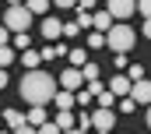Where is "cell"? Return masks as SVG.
Returning a JSON list of instances; mask_svg holds the SVG:
<instances>
[{
  "instance_id": "obj_8",
  "label": "cell",
  "mask_w": 151,
  "mask_h": 134,
  "mask_svg": "<svg viewBox=\"0 0 151 134\" xmlns=\"http://www.w3.org/2000/svg\"><path fill=\"white\" fill-rule=\"evenodd\" d=\"M130 92V78L127 74H116L113 81H109V95H127Z\"/></svg>"
},
{
  "instance_id": "obj_25",
  "label": "cell",
  "mask_w": 151,
  "mask_h": 134,
  "mask_svg": "<svg viewBox=\"0 0 151 134\" xmlns=\"http://www.w3.org/2000/svg\"><path fill=\"white\" fill-rule=\"evenodd\" d=\"M88 46H91V50L106 46V35H102V32H91V35H88Z\"/></svg>"
},
{
  "instance_id": "obj_26",
  "label": "cell",
  "mask_w": 151,
  "mask_h": 134,
  "mask_svg": "<svg viewBox=\"0 0 151 134\" xmlns=\"http://www.w3.org/2000/svg\"><path fill=\"white\" fill-rule=\"evenodd\" d=\"M116 106H119V109H123V113H134V109H137V102L130 99V95H123V99L116 102Z\"/></svg>"
},
{
  "instance_id": "obj_31",
  "label": "cell",
  "mask_w": 151,
  "mask_h": 134,
  "mask_svg": "<svg viewBox=\"0 0 151 134\" xmlns=\"http://www.w3.org/2000/svg\"><path fill=\"white\" fill-rule=\"evenodd\" d=\"M116 71H127V53H116Z\"/></svg>"
},
{
  "instance_id": "obj_18",
  "label": "cell",
  "mask_w": 151,
  "mask_h": 134,
  "mask_svg": "<svg viewBox=\"0 0 151 134\" xmlns=\"http://www.w3.org/2000/svg\"><path fill=\"white\" fill-rule=\"evenodd\" d=\"M95 99H99V106H106V109H113V106H116V95H109L106 88H102V92H99Z\"/></svg>"
},
{
  "instance_id": "obj_12",
  "label": "cell",
  "mask_w": 151,
  "mask_h": 134,
  "mask_svg": "<svg viewBox=\"0 0 151 134\" xmlns=\"http://www.w3.org/2000/svg\"><path fill=\"white\" fill-rule=\"evenodd\" d=\"M25 124H28V127L46 124V109H42V106H32V109H28V117H25Z\"/></svg>"
},
{
  "instance_id": "obj_23",
  "label": "cell",
  "mask_w": 151,
  "mask_h": 134,
  "mask_svg": "<svg viewBox=\"0 0 151 134\" xmlns=\"http://www.w3.org/2000/svg\"><path fill=\"white\" fill-rule=\"evenodd\" d=\"M11 60H14V50L11 46H0V67H7Z\"/></svg>"
},
{
  "instance_id": "obj_2",
  "label": "cell",
  "mask_w": 151,
  "mask_h": 134,
  "mask_svg": "<svg viewBox=\"0 0 151 134\" xmlns=\"http://www.w3.org/2000/svg\"><path fill=\"white\" fill-rule=\"evenodd\" d=\"M134 42H137V35L130 25H123V21H116L113 28L106 32V46L113 50V53H127V50H134Z\"/></svg>"
},
{
  "instance_id": "obj_11",
  "label": "cell",
  "mask_w": 151,
  "mask_h": 134,
  "mask_svg": "<svg viewBox=\"0 0 151 134\" xmlns=\"http://www.w3.org/2000/svg\"><path fill=\"white\" fill-rule=\"evenodd\" d=\"M53 102H56L60 109H74V92H63V88H56V92H53Z\"/></svg>"
},
{
  "instance_id": "obj_17",
  "label": "cell",
  "mask_w": 151,
  "mask_h": 134,
  "mask_svg": "<svg viewBox=\"0 0 151 134\" xmlns=\"http://www.w3.org/2000/svg\"><path fill=\"white\" fill-rule=\"evenodd\" d=\"M134 11H141V18H151V0H134Z\"/></svg>"
},
{
  "instance_id": "obj_24",
  "label": "cell",
  "mask_w": 151,
  "mask_h": 134,
  "mask_svg": "<svg viewBox=\"0 0 151 134\" xmlns=\"http://www.w3.org/2000/svg\"><path fill=\"white\" fill-rule=\"evenodd\" d=\"M11 50H28V32H18L14 35V46Z\"/></svg>"
},
{
  "instance_id": "obj_3",
  "label": "cell",
  "mask_w": 151,
  "mask_h": 134,
  "mask_svg": "<svg viewBox=\"0 0 151 134\" xmlns=\"http://www.w3.org/2000/svg\"><path fill=\"white\" fill-rule=\"evenodd\" d=\"M28 25H32V14L25 11V4L4 11V28H7V32H14V35H18V32H28Z\"/></svg>"
},
{
  "instance_id": "obj_39",
  "label": "cell",
  "mask_w": 151,
  "mask_h": 134,
  "mask_svg": "<svg viewBox=\"0 0 151 134\" xmlns=\"http://www.w3.org/2000/svg\"><path fill=\"white\" fill-rule=\"evenodd\" d=\"M0 134H11V131H0Z\"/></svg>"
},
{
  "instance_id": "obj_7",
  "label": "cell",
  "mask_w": 151,
  "mask_h": 134,
  "mask_svg": "<svg viewBox=\"0 0 151 134\" xmlns=\"http://www.w3.org/2000/svg\"><path fill=\"white\" fill-rule=\"evenodd\" d=\"M81 81H84V78H81V71H77V67H67V71L60 74V85H63V92H74V88H81Z\"/></svg>"
},
{
  "instance_id": "obj_36",
  "label": "cell",
  "mask_w": 151,
  "mask_h": 134,
  "mask_svg": "<svg viewBox=\"0 0 151 134\" xmlns=\"http://www.w3.org/2000/svg\"><path fill=\"white\" fill-rule=\"evenodd\" d=\"M7 4H11V7H21V4H25V0H7Z\"/></svg>"
},
{
  "instance_id": "obj_28",
  "label": "cell",
  "mask_w": 151,
  "mask_h": 134,
  "mask_svg": "<svg viewBox=\"0 0 151 134\" xmlns=\"http://www.w3.org/2000/svg\"><path fill=\"white\" fill-rule=\"evenodd\" d=\"M84 92H91V99H95V95L102 92V81H99V78H95V81H88V88H84Z\"/></svg>"
},
{
  "instance_id": "obj_10",
  "label": "cell",
  "mask_w": 151,
  "mask_h": 134,
  "mask_svg": "<svg viewBox=\"0 0 151 134\" xmlns=\"http://www.w3.org/2000/svg\"><path fill=\"white\" fill-rule=\"evenodd\" d=\"M109 21H113V18H109L106 11H99V14H91V28H95V32H102V35H106L109 28H113Z\"/></svg>"
},
{
  "instance_id": "obj_38",
  "label": "cell",
  "mask_w": 151,
  "mask_h": 134,
  "mask_svg": "<svg viewBox=\"0 0 151 134\" xmlns=\"http://www.w3.org/2000/svg\"><path fill=\"white\" fill-rule=\"evenodd\" d=\"M95 134H109V131H95Z\"/></svg>"
},
{
  "instance_id": "obj_21",
  "label": "cell",
  "mask_w": 151,
  "mask_h": 134,
  "mask_svg": "<svg viewBox=\"0 0 151 134\" xmlns=\"http://www.w3.org/2000/svg\"><path fill=\"white\" fill-rule=\"evenodd\" d=\"M81 78H84V81H95V78H99V64H84Z\"/></svg>"
},
{
  "instance_id": "obj_6",
  "label": "cell",
  "mask_w": 151,
  "mask_h": 134,
  "mask_svg": "<svg viewBox=\"0 0 151 134\" xmlns=\"http://www.w3.org/2000/svg\"><path fill=\"white\" fill-rule=\"evenodd\" d=\"M113 124H116V113H113V109L99 106V109L91 113V127H95V131H113Z\"/></svg>"
},
{
  "instance_id": "obj_37",
  "label": "cell",
  "mask_w": 151,
  "mask_h": 134,
  "mask_svg": "<svg viewBox=\"0 0 151 134\" xmlns=\"http://www.w3.org/2000/svg\"><path fill=\"white\" fill-rule=\"evenodd\" d=\"M63 134H84V131H77V127H70V131H63Z\"/></svg>"
},
{
  "instance_id": "obj_29",
  "label": "cell",
  "mask_w": 151,
  "mask_h": 134,
  "mask_svg": "<svg viewBox=\"0 0 151 134\" xmlns=\"http://www.w3.org/2000/svg\"><path fill=\"white\" fill-rule=\"evenodd\" d=\"M77 28H91V14H84V11H81V18H77Z\"/></svg>"
},
{
  "instance_id": "obj_15",
  "label": "cell",
  "mask_w": 151,
  "mask_h": 134,
  "mask_svg": "<svg viewBox=\"0 0 151 134\" xmlns=\"http://www.w3.org/2000/svg\"><path fill=\"white\" fill-rule=\"evenodd\" d=\"M46 7H49V0H28V4H25V11H28L32 18H35V14H46Z\"/></svg>"
},
{
  "instance_id": "obj_20",
  "label": "cell",
  "mask_w": 151,
  "mask_h": 134,
  "mask_svg": "<svg viewBox=\"0 0 151 134\" xmlns=\"http://www.w3.org/2000/svg\"><path fill=\"white\" fill-rule=\"evenodd\" d=\"M127 78H130V81H141V78H144V67H141V64H130V67H127Z\"/></svg>"
},
{
  "instance_id": "obj_13",
  "label": "cell",
  "mask_w": 151,
  "mask_h": 134,
  "mask_svg": "<svg viewBox=\"0 0 151 134\" xmlns=\"http://www.w3.org/2000/svg\"><path fill=\"white\" fill-rule=\"evenodd\" d=\"M53 124H56V127H60V131H70V127H74V113H70V109H60V113H56V120H53Z\"/></svg>"
},
{
  "instance_id": "obj_33",
  "label": "cell",
  "mask_w": 151,
  "mask_h": 134,
  "mask_svg": "<svg viewBox=\"0 0 151 134\" xmlns=\"http://www.w3.org/2000/svg\"><path fill=\"white\" fill-rule=\"evenodd\" d=\"M7 39H11V32H7V28L0 25V46H7Z\"/></svg>"
},
{
  "instance_id": "obj_22",
  "label": "cell",
  "mask_w": 151,
  "mask_h": 134,
  "mask_svg": "<svg viewBox=\"0 0 151 134\" xmlns=\"http://www.w3.org/2000/svg\"><path fill=\"white\" fill-rule=\"evenodd\" d=\"M25 67H28V71L39 67V53H35V50H25Z\"/></svg>"
},
{
  "instance_id": "obj_32",
  "label": "cell",
  "mask_w": 151,
  "mask_h": 134,
  "mask_svg": "<svg viewBox=\"0 0 151 134\" xmlns=\"http://www.w3.org/2000/svg\"><path fill=\"white\" fill-rule=\"evenodd\" d=\"M11 134H35V127H28V124H21V127H14Z\"/></svg>"
},
{
  "instance_id": "obj_16",
  "label": "cell",
  "mask_w": 151,
  "mask_h": 134,
  "mask_svg": "<svg viewBox=\"0 0 151 134\" xmlns=\"http://www.w3.org/2000/svg\"><path fill=\"white\" fill-rule=\"evenodd\" d=\"M88 64V53L84 50H70V67H84Z\"/></svg>"
},
{
  "instance_id": "obj_35",
  "label": "cell",
  "mask_w": 151,
  "mask_h": 134,
  "mask_svg": "<svg viewBox=\"0 0 151 134\" xmlns=\"http://www.w3.org/2000/svg\"><path fill=\"white\" fill-rule=\"evenodd\" d=\"M53 4H56V7H74L77 0H53Z\"/></svg>"
},
{
  "instance_id": "obj_9",
  "label": "cell",
  "mask_w": 151,
  "mask_h": 134,
  "mask_svg": "<svg viewBox=\"0 0 151 134\" xmlns=\"http://www.w3.org/2000/svg\"><path fill=\"white\" fill-rule=\"evenodd\" d=\"M60 28H63V25H60L56 18H46V21H42V35H46L49 42H56V39H60Z\"/></svg>"
},
{
  "instance_id": "obj_4",
  "label": "cell",
  "mask_w": 151,
  "mask_h": 134,
  "mask_svg": "<svg viewBox=\"0 0 151 134\" xmlns=\"http://www.w3.org/2000/svg\"><path fill=\"white\" fill-rule=\"evenodd\" d=\"M106 14L116 18V21L130 18V14H134V0H106Z\"/></svg>"
},
{
  "instance_id": "obj_14",
  "label": "cell",
  "mask_w": 151,
  "mask_h": 134,
  "mask_svg": "<svg viewBox=\"0 0 151 134\" xmlns=\"http://www.w3.org/2000/svg\"><path fill=\"white\" fill-rule=\"evenodd\" d=\"M4 120H7V127L14 131V127H21V124H25V113H18V109H7V113H4Z\"/></svg>"
},
{
  "instance_id": "obj_1",
  "label": "cell",
  "mask_w": 151,
  "mask_h": 134,
  "mask_svg": "<svg viewBox=\"0 0 151 134\" xmlns=\"http://www.w3.org/2000/svg\"><path fill=\"white\" fill-rule=\"evenodd\" d=\"M53 92H56L53 74H46V71H39V67L21 78V99L28 102V106H46V102L53 99Z\"/></svg>"
},
{
  "instance_id": "obj_34",
  "label": "cell",
  "mask_w": 151,
  "mask_h": 134,
  "mask_svg": "<svg viewBox=\"0 0 151 134\" xmlns=\"http://www.w3.org/2000/svg\"><path fill=\"white\" fill-rule=\"evenodd\" d=\"M4 88H7V71L0 67V92H4Z\"/></svg>"
},
{
  "instance_id": "obj_27",
  "label": "cell",
  "mask_w": 151,
  "mask_h": 134,
  "mask_svg": "<svg viewBox=\"0 0 151 134\" xmlns=\"http://www.w3.org/2000/svg\"><path fill=\"white\" fill-rule=\"evenodd\" d=\"M77 32H81V28H77V21H67V25L60 28V35H77Z\"/></svg>"
},
{
  "instance_id": "obj_30",
  "label": "cell",
  "mask_w": 151,
  "mask_h": 134,
  "mask_svg": "<svg viewBox=\"0 0 151 134\" xmlns=\"http://www.w3.org/2000/svg\"><path fill=\"white\" fill-rule=\"evenodd\" d=\"M74 7H77V11H84V14H88V11H91V7H95V0H77Z\"/></svg>"
},
{
  "instance_id": "obj_5",
  "label": "cell",
  "mask_w": 151,
  "mask_h": 134,
  "mask_svg": "<svg viewBox=\"0 0 151 134\" xmlns=\"http://www.w3.org/2000/svg\"><path fill=\"white\" fill-rule=\"evenodd\" d=\"M127 95L137 102V106H148V102H151V85H148V78H141V81H130V92H127Z\"/></svg>"
},
{
  "instance_id": "obj_19",
  "label": "cell",
  "mask_w": 151,
  "mask_h": 134,
  "mask_svg": "<svg viewBox=\"0 0 151 134\" xmlns=\"http://www.w3.org/2000/svg\"><path fill=\"white\" fill-rule=\"evenodd\" d=\"M35 134H63V131H60L53 120H46V124H39V127H35Z\"/></svg>"
}]
</instances>
